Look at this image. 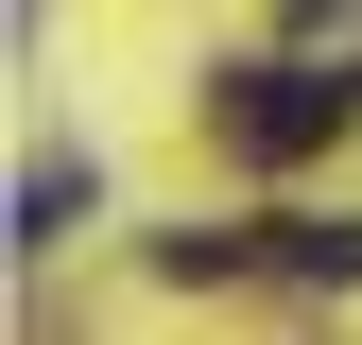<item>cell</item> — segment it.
I'll list each match as a JSON object with an SVG mask.
<instances>
[{
    "mask_svg": "<svg viewBox=\"0 0 362 345\" xmlns=\"http://www.w3.org/2000/svg\"><path fill=\"white\" fill-rule=\"evenodd\" d=\"M345 104H362L345 69H224V104H207V121H224V156H259V172H293L310 139H345Z\"/></svg>",
    "mask_w": 362,
    "mask_h": 345,
    "instance_id": "6da1fadb",
    "label": "cell"
},
{
    "mask_svg": "<svg viewBox=\"0 0 362 345\" xmlns=\"http://www.w3.org/2000/svg\"><path fill=\"white\" fill-rule=\"evenodd\" d=\"M69 225H86V156H35L18 172V242H69Z\"/></svg>",
    "mask_w": 362,
    "mask_h": 345,
    "instance_id": "7a4b0ae2",
    "label": "cell"
},
{
    "mask_svg": "<svg viewBox=\"0 0 362 345\" xmlns=\"http://www.w3.org/2000/svg\"><path fill=\"white\" fill-rule=\"evenodd\" d=\"M259 259H276V276H310V293H328V276H362V225H310V207H293V225L259 242Z\"/></svg>",
    "mask_w": 362,
    "mask_h": 345,
    "instance_id": "3957f363",
    "label": "cell"
}]
</instances>
